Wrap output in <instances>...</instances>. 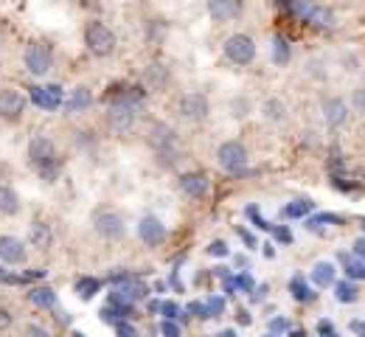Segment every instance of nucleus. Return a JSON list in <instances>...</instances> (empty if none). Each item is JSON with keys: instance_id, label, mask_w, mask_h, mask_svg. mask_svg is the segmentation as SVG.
<instances>
[{"instance_id": "nucleus-1", "label": "nucleus", "mask_w": 365, "mask_h": 337, "mask_svg": "<svg viewBox=\"0 0 365 337\" xmlns=\"http://www.w3.org/2000/svg\"><path fill=\"white\" fill-rule=\"evenodd\" d=\"M149 144L155 149V157L160 166L172 169L180 157V146H178V138H175V130L166 127V124H152L149 130Z\"/></svg>"}, {"instance_id": "nucleus-2", "label": "nucleus", "mask_w": 365, "mask_h": 337, "mask_svg": "<svg viewBox=\"0 0 365 337\" xmlns=\"http://www.w3.org/2000/svg\"><path fill=\"white\" fill-rule=\"evenodd\" d=\"M29 160L40 169V175L46 180L56 177V144L48 135H34L29 144Z\"/></svg>"}, {"instance_id": "nucleus-3", "label": "nucleus", "mask_w": 365, "mask_h": 337, "mask_svg": "<svg viewBox=\"0 0 365 337\" xmlns=\"http://www.w3.org/2000/svg\"><path fill=\"white\" fill-rule=\"evenodd\" d=\"M289 9H292V14H295L298 20L309 23V26H315V28H334V26H337L334 11L326 9V6L312 3V0H292Z\"/></svg>"}, {"instance_id": "nucleus-4", "label": "nucleus", "mask_w": 365, "mask_h": 337, "mask_svg": "<svg viewBox=\"0 0 365 337\" xmlns=\"http://www.w3.org/2000/svg\"><path fill=\"white\" fill-rule=\"evenodd\" d=\"M85 43H88V51H91L93 56H98V59H104V56H110L113 51H115V34L104 26V23H88V28H85Z\"/></svg>"}, {"instance_id": "nucleus-5", "label": "nucleus", "mask_w": 365, "mask_h": 337, "mask_svg": "<svg viewBox=\"0 0 365 337\" xmlns=\"http://www.w3.org/2000/svg\"><path fill=\"white\" fill-rule=\"evenodd\" d=\"M217 160H220V166L225 172L242 175L247 169V149L239 144V141H225V144L217 149Z\"/></svg>"}, {"instance_id": "nucleus-6", "label": "nucleus", "mask_w": 365, "mask_h": 337, "mask_svg": "<svg viewBox=\"0 0 365 337\" xmlns=\"http://www.w3.org/2000/svg\"><path fill=\"white\" fill-rule=\"evenodd\" d=\"M222 48H225V56L233 65H250L256 59V43L247 34H230Z\"/></svg>"}, {"instance_id": "nucleus-7", "label": "nucleus", "mask_w": 365, "mask_h": 337, "mask_svg": "<svg viewBox=\"0 0 365 337\" xmlns=\"http://www.w3.org/2000/svg\"><path fill=\"white\" fill-rule=\"evenodd\" d=\"M138 107L121 101V98H110L107 101V118H110V127L118 130V133H127L133 124H135Z\"/></svg>"}, {"instance_id": "nucleus-8", "label": "nucleus", "mask_w": 365, "mask_h": 337, "mask_svg": "<svg viewBox=\"0 0 365 337\" xmlns=\"http://www.w3.org/2000/svg\"><path fill=\"white\" fill-rule=\"evenodd\" d=\"M26 68H29V73H34V76H46L48 71L53 68V53H51V48L43 46V43L29 46V48H26Z\"/></svg>"}, {"instance_id": "nucleus-9", "label": "nucleus", "mask_w": 365, "mask_h": 337, "mask_svg": "<svg viewBox=\"0 0 365 337\" xmlns=\"http://www.w3.org/2000/svg\"><path fill=\"white\" fill-rule=\"evenodd\" d=\"M93 228H96V234L98 237H104V239H121L124 237V219L118 217V214H113V211H98L96 214V219H93Z\"/></svg>"}, {"instance_id": "nucleus-10", "label": "nucleus", "mask_w": 365, "mask_h": 337, "mask_svg": "<svg viewBox=\"0 0 365 337\" xmlns=\"http://www.w3.org/2000/svg\"><path fill=\"white\" fill-rule=\"evenodd\" d=\"M178 110H180L182 118L188 121H202L208 113H211V104L202 93H185V96L178 101Z\"/></svg>"}, {"instance_id": "nucleus-11", "label": "nucleus", "mask_w": 365, "mask_h": 337, "mask_svg": "<svg viewBox=\"0 0 365 337\" xmlns=\"http://www.w3.org/2000/svg\"><path fill=\"white\" fill-rule=\"evenodd\" d=\"M23 113H26V96L17 93V90H11V88H3L0 90V118L17 121Z\"/></svg>"}, {"instance_id": "nucleus-12", "label": "nucleus", "mask_w": 365, "mask_h": 337, "mask_svg": "<svg viewBox=\"0 0 365 337\" xmlns=\"http://www.w3.org/2000/svg\"><path fill=\"white\" fill-rule=\"evenodd\" d=\"M242 11H245L242 0H208V14L214 23H230L242 17Z\"/></svg>"}, {"instance_id": "nucleus-13", "label": "nucleus", "mask_w": 365, "mask_h": 337, "mask_svg": "<svg viewBox=\"0 0 365 337\" xmlns=\"http://www.w3.org/2000/svg\"><path fill=\"white\" fill-rule=\"evenodd\" d=\"M138 237H140L143 244L158 247L160 242H166V225H163L158 217H143L140 225H138Z\"/></svg>"}, {"instance_id": "nucleus-14", "label": "nucleus", "mask_w": 365, "mask_h": 337, "mask_svg": "<svg viewBox=\"0 0 365 337\" xmlns=\"http://www.w3.org/2000/svg\"><path fill=\"white\" fill-rule=\"evenodd\" d=\"M31 98H34V104H37L40 110H48V113H53V110H59V107L65 104V96H62V88H59V85L34 88V90H31Z\"/></svg>"}, {"instance_id": "nucleus-15", "label": "nucleus", "mask_w": 365, "mask_h": 337, "mask_svg": "<svg viewBox=\"0 0 365 337\" xmlns=\"http://www.w3.org/2000/svg\"><path fill=\"white\" fill-rule=\"evenodd\" d=\"M323 118L329 127H343L349 121V104L343 98H326L323 101Z\"/></svg>"}, {"instance_id": "nucleus-16", "label": "nucleus", "mask_w": 365, "mask_h": 337, "mask_svg": "<svg viewBox=\"0 0 365 337\" xmlns=\"http://www.w3.org/2000/svg\"><path fill=\"white\" fill-rule=\"evenodd\" d=\"M0 261L6 264H23L26 261V247L17 237H0Z\"/></svg>"}, {"instance_id": "nucleus-17", "label": "nucleus", "mask_w": 365, "mask_h": 337, "mask_svg": "<svg viewBox=\"0 0 365 337\" xmlns=\"http://www.w3.org/2000/svg\"><path fill=\"white\" fill-rule=\"evenodd\" d=\"M180 189L188 194V197L200 199V197L208 194V177H205L202 172H185V175H180Z\"/></svg>"}, {"instance_id": "nucleus-18", "label": "nucleus", "mask_w": 365, "mask_h": 337, "mask_svg": "<svg viewBox=\"0 0 365 337\" xmlns=\"http://www.w3.org/2000/svg\"><path fill=\"white\" fill-rule=\"evenodd\" d=\"M91 101H93L91 88L79 85V88H76V90L68 96V101H65L62 107H65V113H82V110H88V107H91Z\"/></svg>"}, {"instance_id": "nucleus-19", "label": "nucleus", "mask_w": 365, "mask_h": 337, "mask_svg": "<svg viewBox=\"0 0 365 337\" xmlns=\"http://www.w3.org/2000/svg\"><path fill=\"white\" fill-rule=\"evenodd\" d=\"M334 279H337V267L331 264V261H318L315 267H312V281H315V287H334Z\"/></svg>"}, {"instance_id": "nucleus-20", "label": "nucleus", "mask_w": 365, "mask_h": 337, "mask_svg": "<svg viewBox=\"0 0 365 337\" xmlns=\"http://www.w3.org/2000/svg\"><path fill=\"white\" fill-rule=\"evenodd\" d=\"M340 261H343V270H346V276H349L351 281H365V259L354 256V253H351V256L343 253Z\"/></svg>"}, {"instance_id": "nucleus-21", "label": "nucleus", "mask_w": 365, "mask_h": 337, "mask_svg": "<svg viewBox=\"0 0 365 337\" xmlns=\"http://www.w3.org/2000/svg\"><path fill=\"white\" fill-rule=\"evenodd\" d=\"M101 321H107V323H124L130 315H133V306H121V304H110V306H104L101 312Z\"/></svg>"}, {"instance_id": "nucleus-22", "label": "nucleus", "mask_w": 365, "mask_h": 337, "mask_svg": "<svg viewBox=\"0 0 365 337\" xmlns=\"http://www.w3.org/2000/svg\"><path fill=\"white\" fill-rule=\"evenodd\" d=\"M334 298H337L340 304H354V301L360 298V289H357V284H354L351 279L334 281Z\"/></svg>"}, {"instance_id": "nucleus-23", "label": "nucleus", "mask_w": 365, "mask_h": 337, "mask_svg": "<svg viewBox=\"0 0 365 337\" xmlns=\"http://www.w3.org/2000/svg\"><path fill=\"white\" fill-rule=\"evenodd\" d=\"M17 211H20V197L11 192L9 186H0V214L14 217Z\"/></svg>"}, {"instance_id": "nucleus-24", "label": "nucleus", "mask_w": 365, "mask_h": 337, "mask_svg": "<svg viewBox=\"0 0 365 337\" xmlns=\"http://www.w3.org/2000/svg\"><path fill=\"white\" fill-rule=\"evenodd\" d=\"M143 79H146V85H149V88H158V90H160V88H166L169 73H166V68H163V65H158V62H155V65H149V68H146Z\"/></svg>"}, {"instance_id": "nucleus-25", "label": "nucleus", "mask_w": 365, "mask_h": 337, "mask_svg": "<svg viewBox=\"0 0 365 337\" xmlns=\"http://www.w3.org/2000/svg\"><path fill=\"white\" fill-rule=\"evenodd\" d=\"M51 228H48L46 222H34L31 225V234H29V242L34 244V247H40V250H46L48 244H51Z\"/></svg>"}, {"instance_id": "nucleus-26", "label": "nucleus", "mask_w": 365, "mask_h": 337, "mask_svg": "<svg viewBox=\"0 0 365 337\" xmlns=\"http://www.w3.org/2000/svg\"><path fill=\"white\" fill-rule=\"evenodd\" d=\"M289 59H292L289 43H287L284 37H275L273 40V62L278 65V68H284V65H289Z\"/></svg>"}, {"instance_id": "nucleus-27", "label": "nucleus", "mask_w": 365, "mask_h": 337, "mask_svg": "<svg viewBox=\"0 0 365 337\" xmlns=\"http://www.w3.org/2000/svg\"><path fill=\"white\" fill-rule=\"evenodd\" d=\"M312 208H315L312 199H292V202L284 208V217H289V219H301V217H307Z\"/></svg>"}, {"instance_id": "nucleus-28", "label": "nucleus", "mask_w": 365, "mask_h": 337, "mask_svg": "<svg viewBox=\"0 0 365 337\" xmlns=\"http://www.w3.org/2000/svg\"><path fill=\"white\" fill-rule=\"evenodd\" d=\"M289 292H292V298H295V301H301V304H307V301H312V298H315V292L309 289V284H307L301 276H295V279L289 281Z\"/></svg>"}, {"instance_id": "nucleus-29", "label": "nucleus", "mask_w": 365, "mask_h": 337, "mask_svg": "<svg viewBox=\"0 0 365 337\" xmlns=\"http://www.w3.org/2000/svg\"><path fill=\"white\" fill-rule=\"evenodd\" d=\"M37 306H46V309H53L56 306V292L51 287H37V289H31V295H29Z\"/></svg>"}, {"instance_id": "nucleus-30", "label": "nucleus", "mask_w": 365, "mask_h": 337, "mask_svg": "<svg viewBox=\"0 0 365 337\" xmlns=\"http://www.w3.org/2000/svg\"><path fill=\"white\" fill-rule=\"evenodd\" d=\"M73 289H76V295H79L82 301H91L93 295L101 289V281H98V279H79Z\"/></svg>"}, {"instance_id": "nucleus-31", "label": "nucleus", "mask_w": 365, "mask_h": 337, "mask_svg": "<svg viewBox=\"0 0 365 337\" xmlns=\"http://www.w3.org/2000/svg\"><path fill=\"white\" fill-rule=\"evenodd\" d=\"M264 115H267L270 121H284V118H287V107H284L278 98H270V101L264 104Z\"/></svg>"}, {"instance_id": "nucleus-32", "label": "nucleus", "mask_w": 365, "mask_h": 337, "mask_svg": "<svg viewBox=\"0 0 365 337\" xmlns=\"http://www.w3.org/2000/svg\"><path fill=\"white\" fill-rule=\"evenodd\" d=\"M222 312H225V298H220V295L211 298L208 301V318H220Z\"/></svg>"}, {"instance_id": "nucleus-33", "label": "nucleus", "mask_w": 365, "mask_h": 337, "mask_svg": "<svg viewBox=\"0 0 365 337\" xmlns=\"http://www.w3.org/2000/svg\"><path fill=\"white\" fill-rule=\"evenodd\" d=\"M160 312H163L166 321H175V318L180 315V306H178L175 301H166V304H160Z\"/></svg>"}, {"instance_id": "nucleus-34", "label": "nucleus", "mask_w": 365, "mask_h": 337, "mask_svg": "<svg viewBox=\"0 0 365 337\" xmlns=\"http://www.w3.org/2000/svg\"><path fill=\"white\" fill-rule=\"evenodd\" d=\"M188 312H191L194 318H208V304H202V301H191V304H188Z\"/></svg>"}, {"instance_id": "nucleus-35", "label": "nucleus", "mask_w": 365, "mask_h": 337, "mask_svg": "<svg viewBox=\"0 0 365 337\" xmlns=\"http://www.w3.org/2000/svg\"><path fill=\"white\" fill-rule=\"evenodd\" d=\"M160 335L163 337H180V326L175 321H163L160 323Z\"/></svg>"}, {"instance_id": "nucleus-36", "label": "nucleus", "mask_w": 365, "mask_h": 337, "mask_svg": "<svg viewBox=\"0 0 365 337\" xmlns=\"http://www.w3.org/2000/svg\"><path fill=\"white\" fill-rule=\"evenodd\" d=\"M351 104H354V110H357V113H363L365 115V88H357V90H354Z\"/></svg>"}, {"instance_id": "nucleus-37", "label": "nucleus", "mask_w": 365, "mask_h": 337, "mask_svg": "<svg viewBox=\"0 0 365 337\" xmlns=\"http://www.w3.org/2000/svg\"><path fill=\"white\" fill-rule=\"evenodd\" d=\"M236 287L242 289V292H253L256 284H253V279H250V276H245V273H242V276H236Z\"/></svg>"}, {"instance_id": "nucleus-38", "label": "nucleus", "mask_w": 365, "mask_h": 337, "mask_svg": "<svg viewBox=\"0 0 365 337\" xmlns=\"http://www.w3.org/2000/svg\"><path fill=\"white\" fill-rule=\"evenodd\" d=\"M31 276H9L6 270H0V281H6V284H26Z\"/></svg>"}, {"instance_id": "nucleus-39", "label": "nucleus", "mask_w": 365, "mask_h": 337, "mask_svg": "<svg viewBox=\"0 0 365 337\" xmlns=\"http://www.w3.org/2000/svg\"><path fill=\"white\" fill-rule=\"evenodd\" d=\"M289 329V323H287V318H273V323H270V332L278 335V332H287Z\"/></svg>"}, {"instance_id": "nucleus-40", "label": "nucleus", "mask_w": 365, "mask_h": 337, "mask_svg": "<svg viewBox=\"0 0 365 337\" xmlns=\"http://www.w3.org/2000/svg\"><path fill=\"white\" fill-rule=\"evenodd\" d=\"M115 332H118V337H138L135 329H133L127 321H124V323H115Z\"/></svg>"}, {"instance_id": "nucleus-41", "label": "nucleus", "mask_w": 365, "mask_h": 337, "mask_svg": "<svg viewBox=\"0 0 365 337\" xmlns=\"http://www.w3.org/2000/svg\"><path fill=\"white\" fill-rule=\"evenodd\" d=\"M208 253H211V256H228V244H225V242H214V244L208 247Z\"/></svg>"}, {"instance_id": "nucleus-42", "label": "nucleus", "mask_w": 365, "mask_h": 337, "mask_svg": "<svg viewBox=\"0 0 365 337\" xmlns=\"http://www.w3.org/2000/svg\"><path fill=\"white\" fill-rule=\"evenodd\" d=\"M9 326H11V315H9V309L0 306V329H9Z\"/></svg>"}, {"instance_id": "nucleus-43", "label": "nucleus", "mask_w": 365, "mask_h": 337, "mask_svg": "<svg viewBox=\"0 0 365 337\" xmlns=\"http://www.w3.org/2000/svg\"><path fill=\"white\" fill-rule=\"evenodd\" d=\"M275 239L278 242H292V234L287 228H275Z\"/></svg>"}, {"instance_id": "nucleus-44", "label": "nucleus", "mask_w": 365, "mask_h": 337, "mask_svg": "<svg viewBox=\"0 0 365 337\" xmlns=\"http://www.w3.org/2000/svg\"><path fill=\"white\" fill-rule=\"evenodd\" d=\"M354 256L365 259V237H360V239L354 242Z\"/></svg>"}, {"instance_id": "nucleus-45", "label": "nucleus", "mask_w": 365, "mask_h": 337, "mask_svg": "<svg viewBox=\"0 0 365 337\" xmlns=\"http://www.w3.org/2000/svg\"><path fill=\"white\" fill-rule=\"evenodd\" d=\"M239 237L245 239V244H247V247H256V239H253V234H247V231H239Z\"/></svg>"}, {"instance_id": "nucleus-46", "label": "nucleus", "mask_w": 365, "mask_h": 337, "mask_svg": "<svg viewBox=\"0 0 365 337\" xmlns=\"http://www.w3.org/2000/svg\"><path fill=\"white\" fill-rule=\"evenodd\" d=\"M318 332H320L323 337L331 335V323H329V321H320V323H318Z\"/></svg>"}, {"instance_id": "nucleus-47", "label": "nucleus", "mask_w": 365, "mask_h": 337, "mask_svg": "<svg viewBox=\"0 0 365 337\" xmlns=\"http://www.w3.org/2000/svg\"><path fill=\"white\" fill-rule=\"evenodd\" d=\"M351 329H354L360 337H365V321H354V323H351Z\"/></svg>"}, {"instance_id": "nucleus-48", "label": "nucleus", "mask_w": 365, "mask_h": 337, "mask_svg": "<svg viewBox=\"0 0 365 337\" xmlns=\"http://www.w3.org/2000/svg\"><path fill=\"white\" fill-rule=\"evenodd\" d=\"M29 335H34V337H51L48 332H43L40 326H29Z\"/></svg>"}, {"instance_id": "nucleus-49", "label": "nucleus", "mask_w": 365, "mask_h": 337, "mask_svg": "<svg viewBox=\"0 0 365 337\" xmlns=\"http://www.w3.org/2000/svg\"><path fill=\"white\" fill-rule=\"evenodd\" d=\"M239 323H250V315H247V312H245V309H242V312H239Z\"/></svg>"}, {"instance_id": "nucleus-50", "label": "nucleus", "mask_w": 365, "mask_h": 337, "mask_svg": "<svg viewBox=\"0 0 365 337\" xmlns=\"http://www.w3.org/2000/svg\"><path fill=\"white\" fill-rule=\"evenodd\" d=\"M264 256H267V259H273V256H275L273 244H264Z\"/></svg>"}, {"instance_id": "nucleus-51", "label": "nucleus", "mask_w": 365, "mask_h": 337, "mask_svg": "<svg viewBox=\"0 0 365 337\" xmlns=\"http://www.w3.org/2000/svg\"><path fill=\"white\" fill-rule=\"evenodd\" d=\"M289 337H307V332H301V329H292V332H289Z\"/></svg>"}, {"instance_id": "nucleus-52", "label": "nucleus", "mask_w": 365, "mask_h": 337, "mask_svg": "<svg viewBox=\"0 0 365 337\" xmlns=\"http://www.w3.org/2000/svg\"><path fill=\"white\" fill-rule=\"evenodd\" d=\"M220 337H236V332H230L228 329V332H220Z\"/></svg>"}, {"instance_id": "nucleus-53", "label": "nucleus", "mask_w": 365, "mask_h": 337, "mask_svg": "<svg viewBox=\"0 0 365 337\" xmlns=\"http://www.w3.org/2000/svg\"><path fill=\"white\" fill-rule=\"evenodd\" d=\"M73 337H85V335H79V332H76V335H73Z\"/></svg>"}, {"instance_id": "nucleus-54", "label": "nucleus", "mask_w": 365, "mask_h": 337, "mask_svg": "<svg viewBox=\"0 0 365 337\" xmlns=\"http://www.w3.org/2000/svg\"><path fill=\"white\" fill-rule=\"evenodd\" d=\"M326 337H337V335H334V332H331V335H326Z\"/></svg>"}, {"instance_id": "nucleus-55", "label": "nucleus", "mask_w": 365, "mask_h": 337, "mask_svg": "<svg viewBox=\"0 0 365 337\" xmlns=\"http://www.w3.org/2000/svg\"><path fill=\"white\" fill-rule=\"evenodd\" d=\"M360 222H363V231H365V219H360Z\"/></svg>"}, {"instance_id": "nucleus-56", "label": "nucleus", "mask_w": 365, "mask_h": 337, "mask_svg": "<svg viewBox=\"0 0 365 337\" xmlns=\"http://www.w3.org/2000/svg\"><path fill=\"white\" fill-rule=\"evenodd\" d=\"M264 337H275V335H273V332H270V335H264Z\"/></svg>"}]
</instances>
